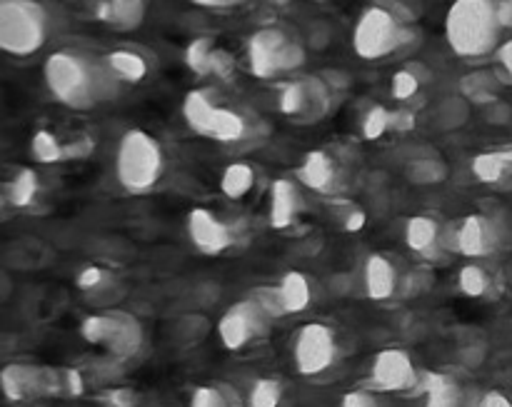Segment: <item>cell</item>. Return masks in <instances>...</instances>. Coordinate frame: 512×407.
<instances>
[{
  "mask_svg": "<svg viewBox=\"0 0 512 407\" xmlns=\"http://www.w3.org/2000/svg\"><path fill=\"white\" fill-rule=\"evenodd\" d=\"M30 153H33V158L38 160V163L45 165L68 158V148L60 145V140L55 138L50 130H38V133L33 135V140H30Z\"/></svg>",
  "mask_w": 512,
  "mask_h": 407,
  "instance_id": "83f0119b",
  "label": "cell"
},
{
  "mask_svg": "<svg viewBox=\"0 0 512 407\" xmlns=\"http://www.w3.org/2000/svg\"><path fill=\"white\" fill-rule=\"evenodd\" d=\"M105 403L110 407H135L138 403V395L133 393V390H110L108 395H105Z\"/></svg>",
  "mask_w": 512,
  "mask_h": 407,
  "instance_id": "7bdbcfd3",
  "label": "cell"
},
{
  "mask_svg": "<svg viewBox=\"0 0 512 407\" xmlns=\"http://www.w3.org/2000/svg\"><path fill=\"white\" fill-rule=\"evenodd\" d=\"M498 0H455L445 15V38L458 58H485L500 48Z\"/></svg>",
  "mask_w": 512,
  "mask_h": 407,
  "instance_id": "7a4b0ae2",
  "label": "cell"
},
{
  "mask_svg": "<svg viewBox=\"0 0 512 407\" xmlns=\"http://www.w3.org/2000/svg\"><path fill=\"white\" fill-rule=\"evenodd\" d=\"M305 65V48L280 28H260L248 40V68L255 78H278Z\"/></svg>",
  "mask_w": 512,
  "mask_h": 407,
  "instance_id": "8992f818",
  "label": "cell"
},
{
  "mask_svg": "<svg viewBox=\"0 0 512 407\" xmlns=\"http://www.w3.org/2000/svg\"><path fill=\"white\" fill-rule=\"evenodd\" d=\"M405 243L413 253L423 255V258H438L445 245L443 225L430 215H415L405 225Z\"/></svg>",
  "mask_w": 512,
  "mask_h": 407,
  "instance_id": "d6986e66",
  "label": "cell"
},
{
  "mask_svg": "<svg viewBox=\"0 0 512 407\" xmlns=\"http://www.w3.org/2000/svg\"><path fill=\"white\" fill-rule=\"evenodd\" d=\"M505 163H508V153H500V150L475 155L473 160L475 178L483 180V183H498L505 173Z\"/></svg>",
  "mask_w": 512,
  "mask_h": 407,
  "instance_id": "f546056e",
  "label": "cell"
},
{
  "mask_svg": "<svg viewBox=\"0 0 512 407\" xmlns=\"http://www.w3.org/2000/svg\"><path fill=\"white\" fill-rule=\"evenodd\" d=\"M80 335L90 345L105 348L115 358H133L143 345V325L123 310H105L90 315L80 325Z\"/></svg>",
  "mask_w": 512,
  "mask_h": 407,
  "instance_id": "52a82bcc",
  "label": "cell"
},
{
  "mask_svg": "<svg viewBox=\"0 0 512 407\" xmlns=\"http://www.w3.org/2000/svg\"><path fill=\"white\" fill-rule=\"evenodd\" d=\"M458 288L463 290L468 298H483L490 290L488 270L480 268V265H465L458 275Z\"/></svg>",
  "mask_w": 512,
  "mask_h": 407,
  "instance_id": "4dcf8cb0",
  "label": "cell"
},
{
  "mask_svg": "<svg viewBox=\"0 0 512 407\" xmlns=\"http://www.w3.org/2000/svg\"><path fill=\"white\" fill-rule=\"evenodd\" d=\"M215 48H218V45H215L213 38H195L193 43L185 48V65H188L195 75H213Z\"/></svg>",
  "mask_w": 512,
  "mask_h": 407,
  "instance_id": "4316f807",
  "label": "cell"
},
{
  "mask_svg": "<svg viewBox=\"0 0 512 407\" xmlns=\"http://www.w3.org/2000/svg\"><path fill=\"white\" fill-rule=\"evenodd\" d=\"M340 407H380V400L370 390H350Z\"/></svg>",
  "mask_w": 512,
  "mask_h": 407,
  "instance_id": "60d3db41",
  "label": "cell"
},
{
  "mask_svg": "<svg viewBox=\"0 0 512 407\" xmlns=\"http://www.w3.org/2000/svg\"><path fill=\"white\" fill-rule=\"evenodd\" d=\"M365 293H368L370 300L375 303H385V300L395 298L400 288V275L398 268H395L393 260L388 255H370L365 260Z\"/></svg>",
  "mask_w": 512,
  "mask_h": 407,
  "instance_id": "e0dca14e",
  "label": "cell"
},
{
  "mask_svg": "<svg viewBox=\"0 0 512 407\" xmlns=\"http://www.w3.org/2000/svg\"><path fill=\"white\" fill-rule=\"evenodd\" d=\"M340 168L325 150H310L298 168V180L315 193H335L340 185Z\"/></svg>",
  "mask_w": 512,
  "mask_h": 407,
  "instance_id": "9a60e30c",
  "label": "cell"
},
{
  "mask_svg": "<svg viewBox=\"0 0 512 407\" xmlns=\"http://www.w3.org/2000/svg\"><path fill=\"white\" fill-rule=\"evenodd\" d=\"M448 118H453V128L463 125L465 120H468V105H465L460 98L445 100L443 108L438 110V123L443 125V128H448Z\"/></svg>",
  "mask_w": 512,
  "mask_h": 407,
  "instance_id": "f35d334b",
  "label": "cell"
},
{
  "mask_svg": "<svg viewBox=\"0 0 512 407\" xmlns=\"http://www.w3.org/2000/svg\"><path fill=\"white\" fill-rule=\"evenodd\" d=\"M223 105L215 100L213 90H190L183 100V118L193 133L210 138Z\"/></svg>",
  "mask_w": 512,
  "mask_h": 407,
  "instance_id": "ac0fdd59",
  "label": "cell"
},
{
  "mask_svg": "<svg viewBox=\"0 0 512 407\" xmlns=\"http://www.w3.org/2000/svg\"><path fill=\"white\" fill-rule=\"evenodd\" d=\"M280 403H283V385L273 378L255 380L245 400L248 407H280Z\"/></svg>",
  "mask_w": 512,
  "mask_h": 407,
  "instance_id": "f1b7e54d",
  "label": "cell"
},
{
  "mask_svg": "<svg viewBox=\"0 0 512 407\" xmlns=\"http://www.w3.org/2000/svg\"><path fill=\"white\" fill-rule=\"evenodd\" d=\"M408 18L395 8L375 3L363 10L353 28V50L363 60H383L413 40Z\"/></svg>",
  "mask_w": 512,
  "mask_h": 407,
  "instance_id": "277c9868",
  "label": "cell"
},
{
  "mask_svg": "<svg viewBox=\"0 0 512 407\" xmlns=\"http://www.w3.org/2000/svg\"><path fill=\"white\" fill-rule=\"evenodd\" d=\"M3 393L10 403L60 395V370L38 368L30 363H10L0 373Z\"/></svg>",
  "mask_w": 512,
  "mask_h": 407,
  "instance_id": "30bf717a",
  "label": "cell"
},
{
  "mask_svg": "<svg viewBox=\"0 0 512 407\" xmlns=\"http://www.w3.org/2000/svg\"><path fill=\"white\" fill-rule=\"evenodd\" d=\"M370 383L380 393H408L420 388V373L413 358L400 348L380 350L370 365Z\"/></svg>",
  "mask_w": 512,
  "mask_h": 407,
  "instance_id": "8fae6325",
  "label": "cell"
},
{
  "mask_svg": "<svg viewBox=\"0 0 512 407\" xmlns=\"http://www.w3.org/2000/svg\"><path fill=\"white\" fill-rule=\"evenodd\" d=\"M270 323H273V318L250 295V298L238 300V303L225 310L218 323V338L223 343V348L243 350L250 343H255V340L265 338L270 330Z\"/></svg>",
  "mask_w": 512,
  "mask_h": 407,
  "instance_id": "9c48e42d",
  "label": "cell"
},
{
  "mask_svg": "<svg viewBox=\"0 0 512 407\" xmlns=\"http://www.w3.org/2000/svg\"><path fill=\"white\" fill-rule=\"evenodd\" d=\"M43 78L58 103L75 110H88L103 100L113 98L120 80L108 70V65L88 58L75 50L50 53L43 65Z\"/></svg>",
  "mask_w": 512,
  "mask_h": 407,
  "instance_id": "6da1fadb",
  "label": "cell"
},
{
  "mask_svg": "<svg viewBox=\"0 0 512 407\" xmlns=\"http://www.w3.org/2000/svg\"><path fill=\"white\" fill-rule=\"evenodd\" d=\"M95 18L118 30H135L145 18V0H98Z\"/></svg>",
  "mask_w": 512,
  "mask_h": 407,
  "instance_id": "ffe728a7",
  "label": "cell"
},
{
  "mask_svg": "<svg viewBox=\"0 0 512 407\" xmlns=\"http://www.w3.org/2000/svg\"><path fill=\"white\" fill-rule=\"evenodd\" d=\"M190 3L200 5V8L220 10V8H233V5H238L240 0H190Z\"/></svg>",
  "mask_w": 512,
  "mask_h": 407,
  "instance_id": "c3c4849f",
  "label": "cell"
},
{
  "mask_svg": "<svg viewBox=\"0 0 512 407\" xmlns=\"http://www.w3.org/2000/svg\"><path fill=\"white\" fill-rule=\"evenodd\" d=\"M390 128H393V113H390L388 108H383V105H375V108H370L368 113H365L363 133L368 140L383 138Z\"/></svg>",
  "mask_w": 512,
  "mask_h": 407,
  "instance_id": "836d02e7",
  "label": "cell"
},
{
  "mask_svg": "<svg viewBox=\"0 0 512 407\" xmlns=\"http://www.w3.org/2000/svg\"><path fill=\"white\" fill-rule=\"evenodd\" d=\"M278 293L288 315L305 313L310 308V303H313V283H310L308 275L298 273V270H288L280 278Z\"/></svg>",
  "mask_w": 512,
  "mask_h": 407,
  "instance_id": "44dd1931",
  "label": "cell"
},
{
  "mask_svg": "<svg viewBox=\"0 0 512 407\" xmlns=\"http://www.w3.org/2000/svg\"><path fill=\"white\" fill-rule=\"evenodd\" d=\"M303 205V190L295 180H275L273 188H270V225L275 230L290 228L298 220V215L303 213Z\"/></svg>",
  "mask_w": 512,
  "mask_h": 407,
  "instance_id": "2e32d148",
  "label": "cell"
},
{
  "mask_svg": "<svg viewBox=\"0 0 512 407\" xmlns=\"http://www.w3.org/2000/svg\"><path fill=\"white\" fill-rule=\"evenodd\" d=\"M425 407H458L463 403V390L450 375L428 373L423 380Z\"/></svg>",
  "mask_w": 512,
  "mask_h": 407,
  "instance_id": "603a6c76",
  "label": "cell"
},
{
  "mask_svg": "<svg viewBox=\"0 0 512 407\" xmlns=\"http://www.w3.org/2000/svg\"><path fill=\"white\" fill-rule=\"evenodd\" d=\"M78 288L85 290V293H105L108 288H113V273H108L105 268H98V265H90V268H83L78 273Z\"/></svg>",
  "mask_w": 512,
  "mask_h": 407,
  "instance_id": "d6a6232c",
  "label": "cell"
},
{
  "mask_svg": "<svg viewBox=\"0 0 512 407\" xmlns=\"http://www.w3.org/2000/svg\"><path fill=\"white\" fill-rule=\"evenodd\" d=\"M85 383H83V375L73 368H65L60 370V395H68V398H78L83 395Z\"/></svg>",
  "mask_w": 512,
  "mask_h": 407,
  "instance_id": "ab89813d",
  "label": "cell"
},
{
  "mask_svg": "<svg viewBox=\"0 0 512 407\" xmlns=\"http://www.w3.org/2000/svg\"><path fill=\"white\" fill-rule=\"evenodd\" d=\"M235 70V60L233 55L228 53V50L223 48H215V55H213V75H218V78H230Z\"/></svg>",
  "mask_w": 512,
  "mask_h": 407,
  "instance_id": "b9f144b4",
  "label": "cell"
},
{
  "mask_svg": "<svg viewBox=\"0 0 512 407\" xmlns=\"http://www.w3.org/2000/svg\"><path fill=\"white\" fill-rule=\"evenodd\" d=\"M255 180H258V173H255L253 165L233 163L220 175V190H223L225 198L243 200L255 188Z\"/></svg>",
  "mask_w": 512,
  "mask_h": 407,
  "instance_id": "cb8c5ba5",
  "label": "cell"
},
{
  "mask_svg": "<svg viewBox=\"0 0 512 407\" xmlns=\"http://www.w3.org/2000/svg\"><path fill=\"white\" fill-rule=\"evenodd\" d=\"M103 60L105 65H108L110 73H113L120 83H140V80H145V75H148V60L140 53H135V50H110Z\"/></svg>",
  "mask_w": 512,
  "mask_h": 407,
  "instance_id": "7402d4cb",
  "label": "cell"
},
{
  "mask_svg": "<svg viewBox=\"0 0 512 407\" xmlns=\"http://www.w3.org/2000/svg\"><path fill=\"white\" fill-rule=\"evenodd\" d=\"M445 175H448V168L435 158H420L408 165V178L418 185H435L445 180Z\"/></svg>",
  "mask_w": 512,
  "mask_h": 407,
  "instance_id": "1f68e13d",
  "label": "cell"
},
{
  "mask_svg": "<svg viewBox=\"0 0 512 407\" xmlns=\"http://www.w3.org/2000/svg\"><path fill=\"white\" fill-rule=\"evenodd\" d=\"M165 170L163 145L145 130H125L115 150V178L130 195H145L160 183Z\"/></svg>",
  "mask_w": 512,
  "mask_h": 407,
  "instance_id": "3957f363",
  "label": "cell"
},
{
  "mask_svg": "<svg viewBox=\"0 0 512 407\" xmlns=\"http://www.w3.org/2000/svg\"><path fill=\"white\" fill-rule=\"evenodd\" d=\"M338 360V335L325 323H308L295 333L293 363L303 378L328 373Z\"/></svg>",
  "mask_w": 512,
  "mask_h": 407,
  "instance_id": "ba28073f",
  "label": "cell"
},
{
  "mask_svg": "<svg viewBox=\"0 0 512 407\" xmlns=\"http://www.w3.org/2000/svg\"><path fill=\"white\" fill-rule=\"evenodd\" d=\"M420 90V78L413 68H403L393 75L390 80V93L395 100H410L415 98Z\"/></svg>",
  "mask_w": 512,
  "mask_h": 407,
  "instance_id": "d590c367",
  "label": "cell"
},
{
  "mask_svg": "<svg viewBox=\"0 0 512 407\" xmlns=\"http://www.w3.org/2000/svg\"><path fill=\"white\" fill-rule=\"evenodd\" d=\"M253 298L258 300L260 305H263V310L273 320L275 318H283V315H288V313H285V308H283V300H280L278 285H275V288H268V285H265V288L253 290Z\"/></svg>",
  "mask_w": 512,
  "mask_h": 407,
  "instance_id": "74e56055",
  "label": "cell"
},
{
  "mask_svg": "<svg viewBox=\"0 0 512 407\" xmlns=\"http://www.w3.org/2000/svg\"><path fill=\"white\" fill-rule=\"evenodd\" d=\"M50 33L48 10L38 0H0V48L15 58L38 53Z\"/></svg>",
  "mask_w": 512,
  "mask_h": 407,
  "instance_id": "5b68a950",
  "label": "cell"
},
{
  "mask_svg": "<svg viewBox=\"0 0 512 407\" xmlns=\"http://www.w3.org/2000/svg\"><path fill=\"white\" fill-rule=\"evenodd\" d=\"M188 407H233L223 395L220 385H200L190 395Z\"/></svg>",
  "mask_w": 512,
  "mask_h": 407,
  "instance_id": "8d00e7d4",
  "label": "cell"
},
{
  "mask_svg": "<svg viewBox=\"0 0 512 407\" xmlns=\"http://www.w3.org/2000/svg\"><path fill=\"white\" fill-rule=\"evenodd\" d=\"M498 18L503 28H512V0H498Z\"/></svg>",
  "mask_w": 512,
  "mask_h": 407,
  "instance_id": "7dc6e473",
  "label": "cell"
},
{
  "mask_svg": "<svg viewBox=\"0 0 512 407\" xmlns=\"http://www.w3.org/2000/svg\"><path fill=\"white\" fill-rule=\"evenodd\" d=\"M38 175L30 168H18L13 178L5 180V200L13 208H28L35 198H38Z\"/></svg>",
  "mask_w": 512,
  "mask_h": 407,
  "instance_id": "d4e9b609",
  "label": "cell"
},
{
  "mask_svg": "<svg viewBox=\"0 0 512 407\" xmlns=\"http://www.w3.org/2000/svg\"><path fill=\"white\" fill-rule=\"evenodd\" d=\"M330 105V90L323 80L305 78L285 83L278 95L280 113L298 120H315L325 115Z\"/></svg>",
  "mask_w": 512,
  "mask_h": 407,
  "instance_id": "7c38bea8",
  "label": "cell"
},
{
  "mask_svg": "<svg viewBox=\"0 0 512 407\" xmlns=\"http://www.w3.org/2000/svg\"><path fill=\"white\" fill-rule=\"evenodd\" d=\"M365 225V213L363 210H353V213L345 218V230H350V233H358L360 228Z\"/></svg>",
  "mask_w": 512,
  "mask_h": 407,
  "instance_id": "bcb514c9",
  "label": "cell"
},
{
  "mask_svg": "<svg viewBox=\"0 0 512 407\" xmlns=\"http://www.w3.org/2000/svg\"><path fill=\"white\" fill-rule=\"evenodd\" d=\"M245 135H248V125H245L243 115L223 105L218 120H215V128L210 138L220 140V143H238V140H243Z\"/></svg>",
  "mask_w": 512,
  "mask_h": 407,
  "instance_id": "484cf974",
  "label": "cell"
},
{
  "mask_svg": "<svg viewBox=\"0 0 512 407\" xmlns=\"http://www.w3.org/2000/svg\"><path fill=\"white\" fill-rule=\"evenodd\" d=\"M498 225L485 215H468L453 233V250L465 258H485L498 248Z\"/></svg>",
  "mask_w": 512,
  "mask_h": 407,
  "instance_id": "4fadbf2b",
  "label": "cell"
},
{
  "mask_svg": "<svg viewBox=\"0 0 512 407\" xmlns=\"http://www.w3.org/2000/svg\"><path fill=\"white\" fill-rule=\"evenodd\" d=\"M188 235L203 255H220L233 245L228 225L208 208H193L188 215Z\"/></svg>",
  "mask_w": 512,
  "mask_h": 407,
  "instance_id": "5bb4252c",
  "label": "cell"
},
{
  "mask_svg": "<svg viewBox=\"0 0 512 407\" xmlns=\"http://www.w3.org/2000/svg\"><path fill=\"white\" fill-rule=\"evenodd\" d=\"M478 407H512V403L503 393H498V390H490V393H485L483 398H480Z\"/></svg>",
  "mask_w": 512,
  "mask_h": 407,
  "instance_id": "ee69618b",
  "label": "cell"
},
{
  "mask_svg": "<svg viewBox=\"0 0 512 407\" xmlns=\"http://www.w3.org/2000/svg\"><path fill=\"white\" fill-rule=\"evenodd\" d=\"M498 60H500V65H503L505 73L512 78V38L505 40V43L498 48Z\"/></svg>",
  "mask_w": 512,
  "mask_h": 407,
  "instance_id": "f6af8a7d",
  "label": "cell"
},
{
  "mask_svg": "<svg viewBox=\"0 0 512 407\" xmlns=\"http://www.w3.org/2000/svg\"><path fill=\"white\" fill-rule=\"evenodd\" d=\"M463 93L468 98L480 100V103H488L495 98V80L490 73H473L463 80Z\"/></svg>",
  "mask_w": 512,
  "mask_h": 407,
  "instance_id": "e575fe53",
  "label": "cell"
}]
</instances>
